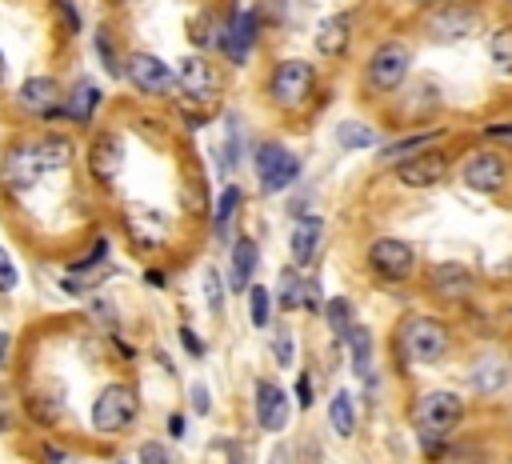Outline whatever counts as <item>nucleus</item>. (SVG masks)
I'll return each instance as SVG.
<instances>
[{
  "mask_svg": "<svg viewBox=\"0 0 512 464\" xmlns=\"http://www.w3.org/2000/svg\"><path fill=\"white\" fill-rule=\"evenodd\" d=\"M252 164H256V180H260L264 192H284L300 176V156H292L276 140H260L252 148Z\"/></svg>",
  "mask_w": 512,
  "mask_h": 464,
  "instance_id": "0eeeda50",
  "label": "nucleus"
},
{
  "mask_svg": "<svg viewBox=\"0 0 512 464\" xmlns=\"http://www.w3.org/2000/svg\"><path fill=\"white\" fill-rule=\"evenodd\" d=\"M140 464H176V460H172V448H164L160 440H148L140 444Z\"/></svg>",
  "mask_w": 512,
  "mask_h": 464,
  "instance_id": "58836bf2",
  "label": "nucleus"
},
{
  "mask_svg": "<svg viewBox=\"0 0 512 464\" xmlns=\"http://www.w3.org/2000/svg\"><path fill=\"white\" fill-rule=\"evenodd\" d=\"M508 376H512V364H508L504 352H484V356H476L472 368H468V384H472L476 392H484V396L500 392V388L508 384Z\"/></svg>",
  "mask_w": 512,
  "mask_h": 464,
  "instance_id": "aec40b11",
  "label": "nucleus"
},
{
  "mask_svg": "<svg viewBox=\"0 0 512 464\" xmlns=\"http://www.w3.org/2000/svg\"><path fill=\"white\" fill-rule=\"evenodd\" d=\"M224 280H220V272L216 268H204V304H208V312H224Z\"/></svg>",
  "mask_w": 512,
  "mask_h": 464,
  "instance_id": "e433bc0d",
  "label": "nucleus"
},
{
  "mask_svg": "<svg viewBox=\"0 0 512 464\" xmlns=\"http://www.w3.org/2000/svg\"><path fill=\"white\" fill-rule=\"evenodd\" d=\"M4 72H8V60H4V52H0V84H4Z\"/></svg>",
  "mask_w": 512,
  "mask_h": 464,
  "instance_id": "864d4df0",
  "label": "nucleus"
},
{
  "mask_svg": "<svg viewBox=\"0 0 512 464\" xmlns=\"http://www.w3.org/2000/svg\"><path fill=\"white\" fill-rule=\"evenodd\" d=\"M444 176H448V156L440 148H424V152H416V156L396 164V180L404 188H432Z\"/></svg>",
  "mask_w": 512,
  "mask_h": 464,
  "instance_id": "4468645a",
  "label": "nucleus"
},
{
  "mask_svg": "<svg viewBox=\"0 0 512 464\" xmlns=\"http://www.w3.org/2000/svg\"><path fill=\"white\" fill-rule=\"evenodd\" d=\"M468 288H472V272H468L464 264L444 260V264L432 268V292H436V296H444V300H460Z\"/></svg>",
  "mask_w": 512,
  "mask_h": 464,
  "instance_id": "5701e85b",
  "label": "nucleus"
},
{
  "mask_svg": "<svg viewBox=\"0 0 512 464\" xmlns=\"http://www.w3.org/2000/svg\"><path fill=\"white\" fill-rule=\"evenodd\" d=\"M168 436H184V416L180 412L168 416Z\"/></svg>",
  "mask_w": 512,
  "mask_h": 464,
  "instance_id": "09e8293b",
  "label": "nucleus"
},
{
  "mask_svg": "<svg viewBox=\"0 0 512 464\" xmlns=\"http://www.w3.org/2000/svg\"><path fill=\"white\" fill-rule=\"evenodd\" d=\"M100 100H104V92L96 88V80H76L68 92H64V116L72 120V124H88L92 116H96V108H100Z\"/></svg>",
  "mask_w": 512,
  "mask_h": 464,
  "instance_id": "4be33fe9",
  "label": "nucleus"
},
{
  "mask_svg": "<svg viewBox=\"0 0 512 464\" xmlns=\"http://www.w3.org/2000/svg\"><path fill=\"white\" fill-rule=\"evenodd\" d=\"M324 320H328L332 336H336V340H344V336H348V328H352V304H348L344 296L324 300Z\"/></svg>",
  "mask_w": 512,
  "mask_h": 464,
  "instance_id": "2f4dec72",
  "label": "nucleus"
},
{
  "mask_svg": "<svg viewBox=\"0 0 512 464\" xmlns=\"http://www.w3.org/2000/svg\"><path fill=\"white\" fill-rule=\"evenodd\" d=\"M344 344H348L352 376L368 380V376H372V332H368L364 324H352V328H348V336H344Z\"/></svg>",
  "mask_w": 512,
  "mask_h": 464,
  "instance_id": "393cba45",
  "label": "nucleus"
},
{
  "mask_svg": "<svg viewBox=\"0 0 512 464\" xmlns=\"http://www.w3.org/2000/svg\"><path fill=\"white\" fill-rule=\"evenodd\" d=\"M20 284V276H16V268H12V256L0 248V292H12Z\"/></svg>",
  "mask_w": 512,
  "mask_h": 464,
  "instance_id": "a19ab883",
  "label": "nucleus"
},
{
  "mask_svg": "<svg viewBox=\"0 0 512 464\" xmlns=\"http://www.w3.org/2000/svg\"><path fill=\"white\" fill-rule=\"evenodd\" d=\"M252 404H256V424H260L264 432H280V428H288V412H292V404H288V392H284L276 380L256 376V384H252Z\"/></svg>",
  "mask_w": 512,
  "mask_h": 464,
  "instance_id": "f8f14e48",
  "label": "nucleus"
},
{
  "mask_svg": "<svg viewBox=\"0 0 512 464\" xmlns=\"http://www.w3.org/2000/svg\"><path fill=\"white\" fill-rule=\"evenodd\" d=\"M24 144H28L32 160L40 164V172H60V168H68V164H72V156H76L72 140H68V136H56V132H40V136H28Z\"/></svg>",
  "mask_w": 512,
  "mask_h": 464,
  "instance_id": "6ab92c4d",
  "label": "nucleus"
},
{
  "mask_svg": "<svg viewBox=\"0 0 512 464\" xmlns=\"http://www.w3.org/2000/svg\"><path fill=\"white\" fill-rule=\"evenodd\" d=\"M220 20L224 16H216V12H200L192 24H188V36H192V44H200V48H208V44H216L220 40Z\"/></svg>",
  "mask_w": 512,
  "mask_h": 464,
  "instance_id": "473e14b6",
  "label": "nucleus"
},
{
  "mask_svg": "<svg viewBox=\"0 0 512 464\" xmlns=\"http://www.w3.org/2000/svg\"><path fill=\"white\" fill-rule=\"evenodd\" d=\"M16 104L32 116H64V92L52 76H28L16 92Z\"/></svg>",
  "mask_w": 512,
  "mask_h": 464,
  "instance_id": "2eb2a0df",
  "label": "nucleus"
},
{
  "mask_svg": "<svg viewBox=\"0 0 512 464\" xmlns=\"http://www.w3.org/2000/svg\"><path fill=\"white\" fill-rule=\"evenodd\" d=\"M136 412H140V396L132 384H104L92 400V428L100 436H120L132 428Z\"/></svg>",
  "mask_w": 512,
  "mask_h": 464,
  "instance_id": "7ed1b4c3",
  "label": "nucleus"
},
{
  "mask_svg": "<svg viewBox=\"0 0 512 464\" xmlns=\"http://www.w3.org/2000/svg\"><path fill=\"white\" fill-rule=\"evenodd\" d=\"M316 52L320 56H340L348 48V12H336V16H324L316 24Z\"/></svg>",
  "mask_w": 512,
  "mask_h": 464,
  "instance_id": "b1692460",
  "label": "nucleus"
},
{
  "mask_svg": "<svg viewBox=\"0 0 512 464\" xmlns=\"http://www.w3.org/2000/svg\"><path fill=\"white\" fill-rule=\"evenodd\" d=\"M316 88V68L308 60H280L268 72V100L276 108H300Z\"/></svg>",
  "mask_w": 512,
  "mask_h": 464,
  "instance_id": "39448f33",
  "label": "nucleus"
},
{
  "mask_svg": "<svg viewBox=\"0 0 512 464\" xmlns=\"http://www.w3.org/2000/svg\"><path fill=\"white\" fill-rule=\"evenodd\" d=\"M120 72H124L128 84H136L144 96H168V92L176 88V68H168V64H164L160 56H152V52H128Z\"/></svg>",
  "mask_w": 512,
  "mask_h": 464,
  "instance_id": "9d476101",
  "label": "nucleus"
},
{
  "mask_svg": "<svg viewBox=\"0 0 512 464\" xmlns=\"http://www.w3.org/2000/svg\"><path fill=\"white\" fill-rule=\"evenodd\" d=\"M408 68H412V48L404 40H384L368 64H364V80L372 92H396L404 80H408Z\"/></svg>",
  "mask_w": 512,
  "mask_h": 464,
  "instance_id": "20e7f679",
  "label": "nucleus"
},
{
  "mask_svg": "<svg viewBox=\"0 0 512 464\" xmlns=\"http://www.w3.org/2000/svg\"><path fill=\"white\" fill-rule=\"evenodd\" d=\"M268 464H296V456H292V448H276V452L268 456Z\"/></svg>",
  "mask_w": 512,
  "mask_h": 464,
  "instance_id": "de8ad7c7",
  "label": "nucleus"
},
{
  "mask_svg": "<svg viewBox=\"0 0 512 464\" xmlns=\"http://www.w3.org/2000/svg\"><path fill=\"white\" fill-rule=\"evenodd\" d=\"M60 4V20L68 24V32H80V12H76V4L72 0H56Z\"/></svg>",
  "mask_w": 512,
  "mask_h": 464,
  "instance_id": "c03bdc74",
  "label": "nucleus"
},
{
  "mask_svg": "<svg viewBox=\"0 0 512 464\" xmlns=\"http://www.w3.org/2000/svg\"><path fill=\"white\" fill-rule=\"evenodd\" d=\"M8 348H12V336H8V332H0V368L8 364Z\"/></svg>",
  "mask_w": 512,
  "mask_h": 464,
  "instance_id": "603ef678",
  "label": "nucleus"
},
{
  "mask_svg": "<svg viewBox=\"0 0 512 464\" xmlns=\"http://www.w3.org/2000/svg\"><path fill=\"white\" fill-rule=\"evenodd\" d=\"M328 424L336 436H352L356 432V404H352V392L336 388L332 400H328Z\"/></svg>",
  "mask_w": 512,
  "mask_h": 464,
  "instance_id": "c85d7f7f",
  "label": "nucleus"
},
{
  "mask_svg": "<svg viewBox=\"0 0 512 464\" xmlns=\"http://www.w3.org/2000/svg\"><path fill=\"white\" fill-rule=\"evenodd\" d=\"M44 460H48V464H68V452H60V448L48 444V448H44Z\"/></svg>",
  "mask_w": 512,
  "mask_h": 464,
  "instance_id": "8fccbe9b",
  "label": "nucleus"
},
{
  "mask_svg": "<svg viewBox=\"0 0 512 464\" xmlns=\"http://www.w3.org/2000/svg\"><path fill=\"white\" fill-rule=\"evenodd\" d=\"M476 24H480L476 8H468V4H436L424 16V32L436 44H460V40H468L476 32Z\"/></svg>",
  "mask_w": 512,
  "mask_h": 464,
  "instance_id": "1a4fd4ad",
  "label": "nucleus"
},
{
  "mask_svg": "<svg viewBox=\"0 0 512 464\" xmlns=\"http://www.w3.org/2000/svg\"><path fill=\"white\" fill-rule=\"evenodd\" d=\"M488 56H492V68L504 80H512V24H504L488 36Z\"/></svg>",
  "mask_w": 512,
  "mask_h": 464,
  "instance_id": "7c9ffc66",
  "label": "nucleus"
},
{
  "mask_svg": "<svg viewBox=\"0 0 512 464\" xmlns=\"http://www.w3.org/2000/svg\"><path fill=\"white\" fill-rule=\"evenodd\" d=\"M144 280H148V284H156V288H164V284H168V276H164V272H156V268H148V272H144Z\"/></svg>",
  "mask_w": 512,
  "mask_h": 464,
  "instance_id": "3c124183",
  "label": "nucleus"
},
{
  "mask_svg": "<svg viewBox=\"0 0 512 464\" xmlns=\"http://www.w3.org/2000/svg\"><path fill=\"white\" fill-rule=\"evenodd\" d=\"M92 52L100 56V64H104V72H112V76H124L120 68V60H116V48H112V32L108 28H96V36H92Z\"/></svg>",
  "mask_w": 512,
  "mask_h": 464,
  "instance_id": "c9c22d12",
  "label": "nucleus"
},
{
  "mask_svg": "<svg viewBox=\"0 0 512 464\" xmlns=\"http://www.w3.org/2000/svg\"><path fill=\"white\" fill-rule=\"evenodd\" d=\"M176 84L192 96V100H216L224 92V76L216 72L212 60L204 56H184L180 68H176Z\"/></svg>",
  "mask_w": 512,
  "mask_h": 464,
  "instance_id": "ddd939ff",
  "label": "nucleus"
},
{
  "mask_svg": "<svg viewBox=\"0 0 512 464\" xmlns=\"http://www.w3.org/2000/svg\"><path fill=\"white\" fill-rule=\"evenodd\" d=\"M272 356H276V364H280V368H288V364L296 360V340H292V332H288V328H280V332H276V340H272Z\"/></svg>",
  "mask_w": 512,
  "mask_h": 464,
  "instance_id": "4c0bfd02",
  "label": "nucleus"
},
{
  "mask_svg": "<svg viewBox=\"0 0 512 464\" xmlns=\"http://www.w3.org/2000/svg\"><path fill=\"white\" fill-rule=\"evenodd\" d=\"M300 308H308V312H320L324 308V288H320L316 276H304V304Z\"/></svg>",
  "mask_w": 512,
  "mask_h": 464,
  "instance_id": "ea45409f",
  "label": "nucleus"
},
{
  "mask_svg": "<svg viewBox=\"0 0 512 464\" xmlns=\"http://www.w3.org/2000/svg\"><path fill=\"white\" fill-rule=\"evenodd\" d=\"M460 416H464V400H460L456 392H448V388H428V392H420L416 404H412V428H416V436H420V448H424L428 456H436V452L444 448V440L456 432Z\"/></svg>",
  "mask_w": 512,
  "mask_h": 464,
  "instance_id": "f257e3e1",
  "label": "nucleus"
},
{
  "mask_svg": "<svg viewBox=\"0 0 512 464\" xmlns=\"http://www.w3.org/2000/svg\"><path fill=\"white\" fill-rule=\"evenodd\" d=\"M320 244H324V220H320V216H300V220L292 224V236H288L292 264H296V268H308V264L316 260Z\"/></svg>",
  "mask_w": 512,
  "mask_h": 464,
  "instance_id": "412c9836",
  "label": "nucleus"
},
{
  "mask_svg": "<svg viewBox=\"0 0 512 464\" xmlns=\"http://www.w3.org/2000/svg\"><path fill=\"white\" fill-rule=\"evenodd\" d=\"M460 180L472 188V192H484V196H496L508 188L512 180V164L496 152V148H476L460 160Z\"/></svg>",
  "mask_w": 512,
  "mask_h": 464,
  "instance_id": "423d86ee",
  "label": "nucleus"
},
{
  "mask_svg": "<svg viewBox=\"0 0 512 464\" xmlns=\"http://www.w3.org/2000/svg\"><path fill=\"white\" fill-rule=\"evenodd\" d=\"M296 404H300V408H312V376H308V372L296 376Z\"/></svg>",
  "mask_w": 512,
  "mask_h": 464,
  "instance_id": "79ce46f5",
  "label": "nucleus"
},
{
  "mask_svg": "<svg viewBox=\"0 0 512 464\" xmlns=\"http://www.w3.org/2000/svg\"><path fill=\"white\" fill-rule=\"evenodd\" d=\"M208 408H212L208 388H204V384H192V412H196V416H208Z\"/></svg>",
  "mask_w": 512,
  "mask_h": 464,
  "instance_id": "37998d69",
  "label": "nucleus"
},
{
  "mask_svg": "<svg viewBox=\"0 0 512 464\" xmlns=\"http://www.w3.org/2000/svg\"><path fill=\"white\" fill-rule=\"evenodd\" d=\"M436 136H444V132H416V136H404V140H396V144L380 148V160H384V164H400V160H408V156H416V152L432 148V140H436Z\"/></svg>",
  "mask_w": 512,
  "mask_h": 464,
  "instance_id": "c756f323",
  "label": "nucleus"
},
{
  "mask_svg": "<svg viewBox=\"0 0 512 464\" xmlns=\"http://www.w3.org/2000/svg\"><path fill=\"white\" fill-rule=\"evenodd\" d=\"M368 268L380 276V280H408L416 272V252L408 240H396V236H380L372 240L368 248Z\"/></svg>",
  "mask_w": 512,
  "mask_h": 464,
  "instance_id": "9b49d317",
  "label": "nucleus"
},
{
  "mask_svg": "<svg viewBox=\"0 0 512 464\" xmlns=\"http://www.w3.org/2000/svg\"><path fill=\"white\" fill-rule=\"evenodd\" d=\"M40 176H44V172H40V164L32 160V152H28L24 140H16V144H8V148L0 152V184H4V188L28 192Z\"/></svg>",
  "mask_w": 512,
  "mask_h": 464,
  "instance_id": "dca6fc26",
  "label": "nucleus"
},
{
  "mask_svg": "<svg viewBox=\"0 0 512 464\" xmlns=\"http://www.w3.org/2000/svg\"><path fill=\"white\" fill-rule=\"evenodd\" d=\"M240 204H244V192H240L236 184H228V188L220 192V200H216V212H212V236H216V240H228V236H232V220H236Z\"/></svg>",
  "mask_w": 512,
  "mask_h": 464,
  "instance_id": "a878e982",
  "label": "nucleus"
},
{
  "mask_svg": "<svg viewBox=\"0 0 512 464\" xmlns=\"http://www.w3.org/2000/svg\"><path fill=\"white\" fill-rule=\"evenodd\" d=\"M248 320H252V328H268V320H272V292L260 284L248 288Z\"/></svg>",
  "mask_w": 512,
  "mask_h": 464,
  "instance_id": "f704fd0d",
  "label": "nucleus"
},
{
  "mask_svg": "<svg viewBox=\"0 0 512 464\" xmlns=\"http://www.w3.org/2000/svg\"><path fill=\"white\" fill-rule=\"evenodd\" d=\"M120 168H124V140L116 132L92 136V144H88V176L96 184H108V180L120 176Z\"/></svg>",
  "mask_w": 512,
  "mask_h": 464,
  "instance_id": "f3484780",
  "label": "nucleus"
},
{
  "mask_svg": "<svg viewBox=\"0 0 512 464\" xmlns=\"http://www.w3.org/2000/svg\"><path fill=\"white\" fill-rule=\"evenodd\" d=\"M16 428V412H12V404L0 396V432H12Z\"/></svg>",
  "mask_w": 512,
  "mask_h": 464,
  "instance_id": "49530a36",
  "label": "nucleus"
},
{
  "mask_svg": "<svg viewBox=\"0 0 512 464\" xmlns=\"http://www.w3.org/2000/svg\"><path fill=\"white\" fill-rule=\"evenodd\" d=\"M376 128L364 124V120H340L336 124V144L348 148V152H364V148H376Z\"/></svg>",
  "mask_w": 512,
  "mask_h": 464,
  "instance_id": "cd10ccee",
  "label": "nucleus"
},
{
  "mask_svg": "<svg viewBox=\"0 0 512 464\" xmlns=\"http://www.w3.org/2000/svg\"><path fill=\"white\" fill-rule=\"evenodd\" d=\"M240 148H244V136H240V128H236V116H232V128H228L224 144L216 148V164H220V172H236V164H240Z\"/></svg>",
  "mask_w": 512,
  "mask_h": 464,
  "instance_id": "72a5a7b5",
  "label": "nucleus"
},
{
  "mask_svg": "<svg viewBox=\"0 0 512 464\" xmlns=\"http://www.w3.org/2000/svg\"><path fill=\"white\" fill-rule=\"evenodd\" d=\"M180 344H184V348H188L192 356H204V340H200V336H196V332H192L188 324L180 328Z\"/></svg>",
  "mask_w": 512,
  "mask_h": 464,
  "instance_id": "a18cd8bd",
  "label": "nucleus"
},
{
  "mask_svg": "<svg viewBox=\"0 0 512 464\" xmlns=\"http://www.w3.org/2000/svg\"><path fill=\"white\" fill-rule=\"evenodd\" d=\"M256 268H260V244L252 236H236L232 252H228V288L232 292H248Z\"/></svg>",
  "mask_w": 512,
  "mask_h": 464,
  "instance_id": "a211bd4d",
  "label": "nucleus"
},
{
  "mask_svg": "<svg viewBox=\"0 0 512 464\" xmlns=\"http://www.w3.org/2000/svg\"><path fill=\"white\" fill-rule=\"evenodd\" d=\"M448 344H452L448 324L436 316H408L396 336V352L408 364H440L448 356Z\"/></svg>",
  "mask_w": 512,
  "mask_h": 464,
  "instance_id": "f03ea898",
  "label": "nucleus"
},
{
  "mask_svg": "<svg viewBox=\"0 0 512 464\" xmlns=\"http://www.w3.org/2000/svg\"><path fill=\"white\" fill-rule=\"evenodd\" d=\"M272 300H276V304H280L284 312H292V308H300V304H304V276H300V268H296V264L280 268Z\"/></svg>",
  "mask_w": 512,
  "mask_h": 464,
  "instance_id": "bb28decb",
  "label": "nucleus"
},
{
  "mask_svg": "<svg viewBox=\"0 0 512 464\" xmlns=\"http://www.w3.org/2000/svg\"><path fill=\"white\" fill-rule=\"evenodd\" d=\"M260 8H228L224 12V20H220V40H216V48L232 60V64H244L248 60V52H252V44H256V32H260Z\"/></svg>",
  "mask_w": 512,
  "mask_h": 464,
  "instance_id": "6e6552de",
  "label": "nucleus"
}]
</instances>
